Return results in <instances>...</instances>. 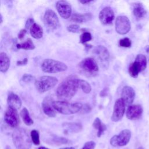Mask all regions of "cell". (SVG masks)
I'll list each match as a JSON object with an SVG mask.
<instances>
[{
    "label": "cell",
    "instance_id": "28",
    "mask_svg": "<svg viewBox=\"0 0 149 149\" xmlns=\"http://www.w3.org/2000/svg\"><path fill=\"white\" fill-rule=\"evenodd\" d=\"M134 62L139 65L141 71H143L147 67V58L143 54H138L135 58Z\"/></svg>",
    "mask_w": 149,
    "mask_h": 149
},
{
    "label": "cell",
    "instance_id": "47",
    "mask_svg": "<svg viewBox=\"0 0 149 149\" xmlns=\"http://www.w3.org/2000/svg\"><path fill=\"white\" fill-rule=\"evenodd\" d=\"M137 149H144V148L143 147H139Z\"/></svg>",
    "mask_w": 149,
    "mask_h": 149
},
{
    "label": "cell",
    "instance_id": "30",
    "mask_svg": "<svg viewBox=\"0 0 149 149\" xmlns=\"http://www.w3.org/2000/svg\"><path fill=\"white\" fill-rule=\"evenodd\" d=\"M78 83H79V88H81L84 93L88 94L91 92V85L87 81L83 79H78Z\"/></svg>",
    "mask_w": 149,
    "mask_h": 149
},
{
    "label": "cell",
    "instance_id": "16",
    "mask_svg": "<svg viewBox=\"0 0 149 149\" xmlns=\"http://www.w3.org/2000/svg\"><path fill=\"white\" fill-rule=\"evenodd\" d=\"M42 108L44 113L47 115L48 117L54 118L56 115L55 109L52 106V101H51V98L49 97H46L42 102Z\"/></svg>",
    "mask_w": 149,
    "mask_h": 149
},
{
    "label": "cell",
    "instance_id": "34",
    "mask_svg": "<svg viewBox=\"0 0 149 149\" xmlns=\"http://www.w3.org/2000/svg\"><path fill=\"white\" fill-rule=\"evenodd\" d=\"M119 45L122 47L129 48L132 45V41L129 38L125 37V38H123L120 40Z\"/></svg>",
    "mask_w": 149,
    "mask_h": 149
},
{
    "label": "cell",
    "instance_id": "7",
    "mask_svg": "<svg viewBox=\"0 0 149 149\" xmlns=\"http://www.w3.org/2000/svg\"><path fill=\"white\" fill-rule=\"evenodd\" d=\"M44 23L45 26L50 30H55L60 26L57 15L55 12L51 9L45 11L44 16Z\"/></svg>",
    "mask_w": 149,
    "mask_h": 149
},
{
    "label": "cell",
    "instance_id": "41",
    "mask_svg": "<svg viewBox=\"0 0 149 149\" xmlns=\"http://www.w3.org/2000/svg\"><path fill=\"white\" fill-rule=\"evenodd\" d=\"M108 91H107V88H104V90H102L101 91L100 94V96H101V97H104V96L107 95Z\"/></svg>",
    "mask_w": 149,
    "mask_h": 149
},
{
    "label": "cell",
    "instance_id": "31",
    "mask_svg": "<svg viewBox=\"0 0 149 149\" xmlns=\"http://www.w3.org/2000/svg\"><path fill=\"white\" fill-rule=\"evenodd\" d=\"M30 137L31 139V141L33 144L37 146L40 144V134L38 132L37 130H33L30 132Z\"/></svg>",
    "mask_w": 149,
    "mask_h": 149
},
{
    "label": "cell",
    "instance_id": "6",
    "mask_svg": "<svg viewBox=\"0 0 149 149\" xmlns=\"http://www.w3.org/2000/svg\"><path fill=\"white\" fill-rule=\"evenodd\" d=\"M79 67L88 76H95L99 70L98 63L93 58L88 57L83 59L79 63Z\"/></svg>",
    "mask_w": 149,
    "mask_h": 149
},
{
    "label": "cell",
    "instance_id": "23",
    "mask_svg": "<svg viewBox=\"0 0 149 149\" xmlns=\"http://www.w3.org/2000/svg\"><path fill=\"white\" fill-rule=\"evenodd\" d=\"M133 13L137 19H140L145 16L146 11L141 3H134L133 5Z\"/></svg>",
    "mask_w": 149,
    "mask_h": 149
},
{
    "label": "cell",
    "instance_id": "46",
    "mask_svg": "<svg viewBox=\"0 0 149 149\" xmlns=\"http://www.w3.org/2000/svg\"><path fill=\"white\" fill-rule=\"evenodd\" d=\"M1 22H0V23H2V15H1Z\"/></svg>",
    "mask_w": 149,
    "mask_h": 149
},
{
    "label": "cell",
    "instance_id": "21",
    "mask_svg": "<svg viewBox=\"0 0 149 149\" xmlns=\"http://www.w3.org/2000/svg\"><path fill=\"white\" fill-rule=\"evenodd\" d=\"M10 58L5 52L0 54V71L5 73L9 69L10 66Z\"/></svg>",
    "mask_w": 149,
    "mask_h": 149
},
{
    "label": "cell",
    "instance_id": "10",
    "mask_svg": "<svg viewBox=\"0 0 149 149\" xmlns=\"http://www.w3.org/2000/svg\"><path fill=\"white\" fill-rule=\"evenodd\" d=\"M126 104L122 98L116 100L114 106L111 120L113 122H118L123 118L125 112Z\"/></svg>",
    "mask_w": 149,
    "mask_h": 149
},
{
    "label": "cell",
    "instance_id": "39",
    "mask_svg": "<svg viewBox=\"0 0 149 149\" xmlns=\"http://www.w3.org/2000/svg\"><path fill=\"white\" fill-rule=\"evenodd\" d=\"M26 33H27L26 29H22V30L19 31V34H18V35H17L18 38L20 39V40H22V39L24 38V37L25 36V35L26 34Z\"/></svg>",
    "mask_w": 149,
    "mask_h": 149
},
{
    "label": "cell",
    "instance_id": "14",
    "mask_svg": "<svg viewBox=\"0 0 149 149\" xmlns=\"http://www.w3.org/2000/svg\"><path fill=\"white\" fill-rule=\"evenodd\" d=\"M115 15L113 10L110 7L103 8L99 14V19L102 24H110L113 20Z\"/></svg>",
    "mask_w": 149,
    "mask_h": 149
},
{
    "label": "cell",
    "instance_id": "20",
    "mask_svg": "<svg viewBox=\"0 0 149 149\" xmlns=\"http://www.w3.org/2000/svg\"><path fill=\"white\" fill-rule=\"evenodd\" d=\"M92 19V15L90 13L84 14L74 13L71 17V20L75 23H84Z\"/></svg>",
    "mask_w": 149,
    "mask_h": 149
},
{
    "label": "cell",
    "instance_id": "45",
    "mask_svg": "<svg viewBox=\"0 0 149 149\" xmlns=\"http://www.w3.org/2000/svg\"><path fill=\"white\" fill-rule=\"evenodd\" d=\"M38 149H49V148H48L47 147H40Z\"/></svg>",
    "mask_w": 149,
    "mask_h": 149
},
{
    "label": "cell",
    "instance_id": "4",
    "mask_svg": "<svg viewBox=\"0 0 149 149\" xmlns=\"http://www.w3.org/2000/svg\"><path fill=\"white\" fill-rule=\"evenodd\" d=\"M58 81V79L54 76H43L36 79L34 85L38 92L44 93L54 87Z\"/></svg>",
    "mask_w": 149,
    "mask_h": 149
},
{
    "label": "cell",
    "instance_id": "24",
    "mask_svg": "<svg viewBox=\"0 0 149 149\" xmlns=\"http://www.w3.org/2000/svg\"><path fill=\"white\" fill-rule=\"evenodd\" d=\"M31 36L36 39H40L43 36L42 28L38 24L34 23L30 29Z\"/></svg>",
    "mask_w": 149,
    "mask_h": 149
},
{
    "label": "cell",
    "instance_id": "36",
    "mask_svg": "<svg viewBox=\"0 0 149 149\" xmlns=\"http://www.w3.org/2000/svg\"><path fill=\"white\" fill-rule=\"evenodd\" d=\"M95 147V143L93 141H89L85 143L82 149H94Z\"/></svg>",
    "mask_w": 149,
    "mask_h": 149
},
{
    "label": "cell",
    "instance_id": "35",
    "mask_svg": "<svg viewBox=\"0 0 149 149\" xmlns=\"http://www.w3.org/2000/svg\"><path fill=\"white\" fill-rule=\"evenodd\" d=\"M79 29H80L79 26L76 24H70L67 27L68 31L71 33H77L79 31Z\"/></svg>",
    "mask_w": 149,
    "mask_h": 149
},
{
    "label": "cell",
    "instance_id": "43",
    "mask_svg": "<svg viewBox=\"0 0 149 149\" xmlns=\"http://www.w3.org/2000/svg\"><path fill=\"white\" fill-rule=\"evenodd\" d=\"M145 51H146V53H147V55H148V60H149V45L146 46V47H145Z\"/></svg>",
    "mask_w": 149,
    "mask_h": 149
},
{
    "label": "cell",
    "instance_id": "40",
    "mask_svg": "<svg viewBox=\"0 0 149 149\" xmlns=\"http://www.w3.org/2000/svg\"><path fill=\"white\" fill-rule=\"evenodd\" d=\"M28 62V59L27 58H24L23 60L21 61H17L16 62L17 66H24L26 65Z\"/></svg>",
    "mask_w": 149,
    "mask_h": 149
},
{
    "label": "cell",
    "instance_id": "11",
    "mask_svg": "<svg viewBox=\"0 0 149 149\" xmlns=\"http://www.w3.org/2000/svg\"><path fill=\"white\" fill-rule=\"evenodd\" d=\"M93 53L101 65L102 64L104 66H107L108 65L109 53L105 47L102 45L96 46L94 48Z\"/></svg>",
    "mask_w": 149,
    "mask_h": 149
},
{
    "label": "cell",
    "instance_id": "38",
    "mask_svg": "<svg viewBox=\"0 0 149 149\" xmlns=\"http://www.w3.org/2000/svg\"><path fill=\"white\" fill-rule=\"evenodd\" d=\"M34 23V20L33 19H32V18L28 19L26 21V23L25 24V28L26 29H30L31 28V27L33 25Z\"/></svg>",
    "mask_w": 149,
    "mask_h": 149
},
{
    "label": "cell",
    "instance_id": "18",
    "mask_svg": "<svg viewBox=\"0 0 149 149\" xmlns=\"http://www.w3.org/2000/svg\"><path fill=\"white\" fill-rule=\"evenodd\" d=\"M62 127L64 130L65 134L77 133L80 132L83 126L80 123L76 122H65L62 124Z\"/></svg>",
    "mask_w": 149,
    "mask_h": 149
},
{
    "label": "cell",
    "instance_id": "15",
    "mask_svg": "<svg viewBox=\"0 0 149 149\" xmlns=\"http://www.w3.org/2000/svg\"><path fill=\"white\" fill-rule=\"evenodd\" d=\"M135 97V92L134 89L128 86L123 87L121 93V98L125 102L126 105H130Z\"/></svg>",
    "mask_w": 149,
    "mask_h": 149
},
{
    "label": "cell",
    "instance_id": "1",
    "mask_svg": "<svg viewBox=\"0 0 149 149\" xmlns=\"http://www.w3.org/2000/svg\"><path fill=\"white\" fill-rule=\"evenodd\" d=\"M79 88L78 78L69 76L58 86L56 89V95L59 100L67 101L72 99Z\"/></svg>",
    "mask_w": 149,
    "mask_h": 149
},
{
    "label": "cell",
    "instance_id": "42",
    "mask_svg": "<svg viewBox=\"0 0 149 149\" xmlns=\"http://www.w3.org/2000/svg\"><path fill=\"white\" fill-rule=\"evenodd\" d=\"M79 1L82 4H87V3H88L91 2L93 0H79Z\"/></svg>",
    "mask_w": 149,
    "mask_h": 149
},
{
    "label": "cell",
    "instance_id": "44",
    "mask_svg": "<svg viewBox=\"0 0 149 149\" xmlns=\"http://www.w3.org/2000/svg\"><path fill=\"white\" fill-rule=\"evenodd\" d=\"M59 149H75L74 147H63V148H61Z\"/></svg>",
    "mask_w": 149,
    "mask_h": 149
},
{
    "label": "cell",
    "instance_id": "17",
    "mask_svg": "<svg viewBox=\"0 0 149 149\" xmlns=\"http://www.w3.org/2000/svg\"><path fill=\"white\" fill-rule=\"evenodd\" d=\"M117 147L125 146L127 145L131 138V132L128 129L122 130L118 135H115Z\"/></svg>",
    "mask_w": 149,
    "mask_h": 149
},
{
    "label": "cell",
    "instance_id": "8",
    "mask_svg": "<svg viewBox=\"0 0 149 149\" xmlns=\"http://www.w3.org/2000/svg\"><path fill=\"white\" fill-rule=\"evenodd\" d=\"M131 29L129 19L125 16H119L115 20V30L121 35L127 34Z\"/></svg>",
    "mask_w": 149,
    "mask_h": 149
},
{
    "label": "cell",
    "instance_id": "29",
    "mask_svg": "<svg viewBox=\"0 0 149 149\" xmlns=\"http://www.w3.org/2000/svg\"><path fill=\"white\" fill-rule=\"evenodd\" d=\"M128 71L130 76L133 78L137 77L139 73L141 72L140 67L135 62H133L130 65Z\"/></svg>",
    "mask_w": 149,
    "mask_h": 149
},
{
    "label": "cell",
    "instance_id": "26",
    "mask_svg": "<svg viewBox=\"0 0 149 149\" xmlns=\"http://www.w3.org/2000/svg\"><path fill=\"white\" fill-rule=\"evenodd\" d=\"M16 47L18 49H23L24 50H33L35 48V45L31 39L28 38L23 42H22L20 44H17Z\"/></svg>",
    "mask_w": 149,
    "mask_h": 149
},
{
    "label": "cell",
    "instance_id": "32",
    "mask_svg": "<svg viewBox=\"0 0 149 149\" xmlns=\"http://www.w3.org/2000/svg\"><path fill=\"white\" fill-rule=\"evenodd\" d=\"M36 79L34 76L30 74H24L22 76L20 81L23 83L24 84H29L32 83L33 81H35Z\"/></svg>",
    "mask_w": 149,
    "mask_h": 149
},
{
    "label": "cell",
    "instance_id": "19",
    "mask_svg": "<svg viewBox=\"0 0 149 149\" xmlns=\"http://www.w3.org/2000/svg\"><path fill=\"white\" fill-rule=\"evenodd\" d=\"M7 102L9 107L13 108L17 110L21 108L22 104L20 98L16 94L13 92L9 93Z\"/></svg>",
    "mask_w": 149,
    "mask_h": 149
},
{
    "label": "cell",
    "instance_id": "3",
    "mask_svg": "<svg viewBox=\"0 0 149 149\" xmlns=\"http://www.w3.org/2000/svg\"><path fill=\"white\" fill-rule=\"evenodd\" d=\"M83 104L80 102L69 103L65 101H54L52 106L54 108L63 115H72L79 112L83 107Z\"/></svg>",
    "mask_w": 149,
    "mask_h": 149
},
{
    "label": "cell",
    "instance_id": "37",
    "mask_svg": "<svg viewBox=\"0 0 149 149\" xmlns=\"http://www.w3.org/2000/svg\"><path fill=\"white\" fill-rule=\"evenodd\" d=\"M91 108L89 105L84 104L79 112L81 113H86L89 112L91 111Z\"/></svg>",
    "mask_w": 149,
    "mask_h": 149
},
{
    "label": "cell",
    "instance_id": "2",
    "mask_svg": "<svg viewBox=\"0 0 149 149\" xmlns=\"http://www.w3.org/2000/svg\"><path fill=\"white\" fill-rule=\"evenodd\" d=\"M12 140L17 149H30L31 148V139L24 129H15L12 133Z\"/></svg>",
    "mask_w": 149,
    "mask_h": 149
},
{
    "label": "cell",
    "instance_id": "27",
    "mask_svg": "<svg viewBox=\"0 0 149 149\" xmlns=\"http://www.w3.org/2000/svg\"><path fill=\"white\" fill-rule=\"evenodd\" d=\"M20 116L25 123L27 126H31L34 123V121L30 116L29 112L26 108H23L20 112Z\"/></svg>",
    "mask_w": 149,
    "mask_h": 149
},
{
    "label": "cell",
    "instance_id": "13",
    "mask_svg": "<svg viewBox=\"0 0 149 149\" xmlns=\"http://www.w3.org/2000/svg\"><path fill=\"white\" fill-rule=\"evenodd\" d=\"M143 109L140 104L129 105L126 111V117L130 120H135L139 119L143 113Z\"/></svg>",
    "mask_w": 149,
    "mask_h": 149
},
{
    "label": "cell",
    "instance_id": "12",
    "mask_svg": "<svg viewBox=\"0 0 149 149\" xmlns=\"http://www.w3.org/2000/svg\"><path fill=\"white\" fill-rule=\"evenodd\" d=\"M56 8L61 17L68 19L72 13V8L70 3L66 0H59L56 3Z\"/></svg>",
    "mask_w": 149,
    "mask_h": 149
},
{
    "label": "cell",
    "instance_id": "33",
    "mask_svg": "<svg viewBox=\"0 0 149 149\" xmlns=\"http://www.w3.org/2000/svg\"><path fill=\"white\" fill-rule=\"evenodd\" d=\"M92 39L91 34L89 32H84L83 33L80 37V41L81 44H85L86 42L90 41Z\"/></svg>",
    "mask_w": 149,
    "mask_h": 149
},
{
    "label": "cell",
    "instance_id": "9",
    "mask_svg": "<svg viewBox=\"0 0 149 149\" xmlns=\"http://www.w3.org/2000/svg\"><path fill=\"white\" fill-rule=\"evenodd\" d=\"M4 120L6 123L11 127H16L19 123V118L17 109L8 107L5 112Z\"/></svg>",
    "mask_w": 149,
    "mask_h": 149
},
{
    "label": "cell",
    "instance_id": "25",
    "mask_svg": "<svg viewBox=\"0 0 149 149\" xmlns=\"http://www.w3.org/2000/svg\"><path fill=\"white\" fill-rule=\"evenodd\" d=\"M93 127L97 130V136L100 137L104 132L107 130V126L104 124L99 118H96L93 123Z\"/></svg>",
    "mask_w": 149,
    "mask_h": 149
},
{
    "label": "cell",
    "instance_id": "22",
    "mask_svg": "<svg viewBox=\"0 0 149 149\" xmlns=\"http://www.w3.org/2000/svg\"><path fill=\"white\" fill-rule=\"evenodd\" d=\"M47 143L51 144V145H56V146H60L62 144H69L71 143V141L69 139L63 137H58L56 136H52V137L48 139L47 140Z\"/></svg>",
    "mask_w": 149,
    "mask_h": 149
},
{
    "label": "cell",
    "instance_id": "5",
    "mask_svg": "<svg viewBox=\"0 0 149 149\" xmlns=\"http://www.w3.org/2000/svg\"><path fill=\"white\" fill-rule=\"evenodd\" d=\"M41 69L45 73H56L63 72L67 70V65L59 61L45 59L41 63Z\"/></svg>",
    "mask_w": 149,
    "mask_h": 149
}]
</instances>
